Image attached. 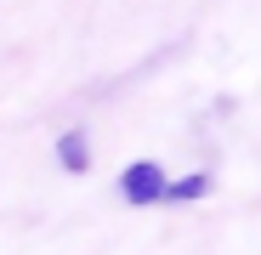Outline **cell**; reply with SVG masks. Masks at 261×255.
<instances>
[{
	"instance_id": "obj_1",
	"label": "cell",
	"mask_w": 261,
	"mask_h": 255,
	"mask_svg": "<svg viewBox=\"0 0 261 255\" xmlns=\"http://www.w3.org/2000/svg\"><path fill=\"white\" fill-rule=\"evenodd\" d=\"M119 187H125V199H130V204H148V199H170V182H165V170H159V164H148V159H142V164H130Z\"/></svg>"
},
{
	"instance_id": "obj_2",
	"label": "cell",
	"mask_w": 261,
	"mask_h": 255,
	"mask_svg": "<svg viewBox=\"0 0 261 255\" xmlns=\"http://www.w3.org/2000/svg\"><path fill=\"white\" fill-rule=\"evenodd\" d=\"M63 159H68V164H85V142L68 136V142H63Z\"/></svg>"
}]
</instances>
